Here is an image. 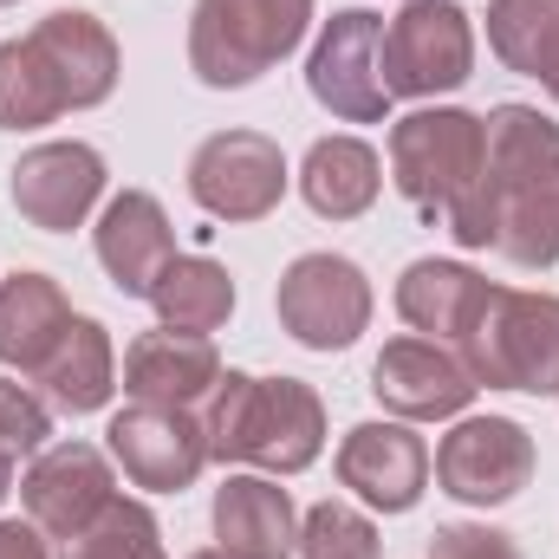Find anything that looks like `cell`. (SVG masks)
<instances>
[{
	"instance_id": "obj_1",
	"label": "cell",
	"mask_w": 559,
	"mask_h": 559,
	"mask_svg": "<svg viewBox=\"0 0 559 559\" xmlns=\"http://www.w3.org/2000/svg\"><path fill=\"white\" fill-rule=\"evenodd\" d=\"M209 462H248L261 475H299L325 449V404L306 378L222 371L202 411Z\"/></svg>"
},
{
	"instance_id": "obj_15",
	"label": "cell",
	"mask_w": 559,
	"mask_h": 559,
	"mask_svg": "<svg viewBox=\"0 0 559 559\" xmlns=\"http://www.w3.org/2000/svg\"><path fill=\"white\" fill-rule=\"evenodd\" d=\"M338 481L378 508V514H411L429 488V442L411 423H358L338 442Z\"/></svg>"
},
{
	"instance_id": "obj_35",
	"label": "cell",
	"mask_w": 559,
	"mask_h": 559,
	"mask_svg": "<svg viewBox=\"0 0 559 559\" xmlns=\"http://www.w3.org/2000/svg\"><path fill=\"white\" fill-rule=\"evenodd\" d=\"M189 559H235V554H222V547H209V554H189Z\"/></svg>"
},
{
	"instance_id": "obj_12",
	"label": "cell",
	"mask_w": 559,
	"mask_h": 559,
	"mask_svg": "<svg viewBox=\"0 0 559 559\" xmlns=\"http://www.w3.org/2000/svg\"><path fill=\"white\" fill-rule=\"evenodd\" d=\"M20 501L39 534L72 540L118 501V475H111L105 449H92V442H46L20 481Z\"/></svg>"
},
{
	"instance_id": "obj_9",
	"label": "cell",
	"mask_w": 559,
	"mask_h": 559,
	"mask_svg": "<svg viewBox=\"0 0 559 559\" xmlns=\"http://www.w3.org/2000/svg\"><path fill=\"white\" fill-rule=\"evenodd\" d=\"M286 182H293V169H286L280 143L261 138V131H215L189 156V195L215 222H261V215H274Z\"/></svg>"
},
{
	"instance_id": "obj_23",
	"label": "cell",
	"mask_w": 559,
	"mask_h": 559,
	"mask_svg": "<svg viewBox=\"0 0 559 559\" xmlns=\"http://www.w3.org/2000/svg\"><path fill=\"white\" fill-rule=\"evenodd\" d=\"M39 384H46V397L59 404V411H72V417H92V411H105L111 404V391H118V358H111V332L98 325V319H72L66 325V338L52 345V358L39 365Z\"/></svg>"
},
{
	"instance_id": "obj_16",
	"label": "cell",
	"mask_w": 559,
	"mask_h": 559,
	"mask_svg": "<svg viewBox=\"0 0 559 559\" xmlns=\"http://www.w3.org/2000/svg\"><path fill=\"white\" fill-rule=\"evenodd\" d=\"M92 248H98V267L111 274V286L124 299H150L156 274L176 261V235H169V215L150 189H124L105 202L98 228H92Z\"/></svg>"
},
{
	"instance_id": "obj_33",
	"label": "cell",
	"mask_w": 559,
	"mask_h": 559,
	"mask_svg": "<svg viewBox=\"0 0 559 559\" xmlns=\"http://www.w3.org/2000/svg\"><path fill=\"white\" fill-rule=\"evenodd\" d=\"M7 488H13V455L0 449V501H7Z\"/></svg>"
},
{
	"instance_id": "obj_31",
	"label": "cell",
	"mask_w": 559,
	"mask_h": 559,
	"mask_svg": "<svg viewBox=\"0 0 559 559\" xmlns=\"http://www.w3.org/2000/svg\"><path fill=\"white\" fill-rule=\"evenodd\" d=\"M429 559H521V547H514V534H501V527H468V521H455V527H436V534H429Z\"/></svg>"
},
{
	"instance_id": "obj_34",
	"label": "cell",
	"mask_w": 559,
	"mask_h": 559,
	"mask_svg": "<svg viewBox=\"0 0 559 559\" xmlns=\"http://www.w3.org/2000/svg\"><path fill=\"white\" fill-rule=\"evenodd\" d=\"M540 85H547V92H554V105H559V66H554V72H547V79H540Z\"/></svg>"
},
{
	"instance_id": "obj_14",
	"label": "cell",
	"mask_w": 559,
	"mask_h": 559,
	"mask_svg": "<svg viewBox=\"0 0 559 559\" xmlns=\"http://www.w3.org/2000/svg\"><path fill=\"white\" fill-rule=\"evenodd\" d=\"M7 195L39 235H72L105 195V156L92 143H33L13 163Z\"/></svg>"
},
{
	"instance_id": "obj_20",
	"label": "cell",
	"mask_w": 559,
	"mask_h": 559,
	"mask_svg": "<svg viewBox=\"0 0 559 559\" xmlns=\"http://www.w3.org/2000/svg\"><path fill=\"white\" fill-rule=\"evenodd\" d=\"M72 299L59 293L52 274H13L0 280V365L39 378V365L52 358V345L66 338L72 325Z\"/></svg>"
},
{
	"instance_id": "obj_6",
	"label": "cell",
	"mask_w": 559,
	"mask_h": 559,
	"mask_svg": "<svg viewBox=\"0 0 559 559\" xmlns=\"http://www.w3.org/2000/svg\"><path fill=\"white\" fill-rule=\"evenodd\" d=\"M391 98H442L475 79V20L455 0H411L397 20H384L378 52Z\"/></svg>"
},
{
	"instance_id": "obj_4",
	"label": "cell",
	"mask_w": 559,
	"mask_h": 559,
	"mask_svg": "<svg viewBox=\"0 0 559 559\" xmlns=\"http://www.w3.org/2000/svg\"><path fill=\"white\" fill-rule=\"evenodd\" d=\"M554 156H559L554 118H540L534 105H495V111L481 118V176H475V189L455 195L449 215H442L449 235H455V248H495L508 195L527 189Z\"/></svg>"
},
{
	"instance_id": "obj_25",
	"label": "cell",
	"mask_w": 559,
	"mask_h": 559,
	"mask_svg": "<svg viewBox=\"0 0 559 559\" xmlns=\"http://www.w3.org/2000/svg\"><path fill=\"white\" fill-rule=\"evenodd\" d=\"M495 254H508V261L527 267V274H547V267L559 261V156L527 182V189L508 195Z\"/></svg>"
},
{
	"instance_id": "obj_26",
	"label": "cell",
	"mask_w": 559,
	"mask_h": 559,
	"mask_svg": "<svg viewBox=\"0 0 559 559\" xmlns=\"http://www.w3.org/2000/svg\"><path fill=\"white\" fill-rule=\"evenodd\" d=\"M488 46L508 72L547 79L559 66V0H488Z\"/></svg>"
},
{
	"instance_id": "obj_29",
	"label": "cell",
	"mask_w": 559,
	"mask_h": 559,
	"mask_svg": "<svg viewBox=\"0 0 559 559\" xmlns=\"http://www.w3.org/2000/svg\"><path fill=\"white\" fill-rule=\"evenodd\" d=\"M299 559H378V527L352 501H319L299 521Z\"/></svg>"
},
{
	"instance_id": "obj_5",
	"label": "cell",
	"mask_w": 559,
	"mask_h": 559,
	"mask_svg": "<svg viewBox=\"0 0 559 559\" xmlns=\"http://www.w3.org/2000/svg\"><path fill=\"white\" fill-rule=\"evenodd\" d=\"M481 176V118L455 105H423L391 124V182L423 215H449Z\"/></svg>"
},
{
	"instance_id": "obj_19",
	"label": "cell",
	"mask_w": 559,
	"mask_h": 559,
	"mask_svg": "<svg viewBox=\"0 0 559 559\" xmlns=\"http://www.w3.org/2000/svg\"><path fill=\"white\" fill-rule=\"evenodd\" d=\"M215 540L235 559H293L299 514L274 475H228L215 488Z\"/></svg>"
},
{
	"instance_id": "obj_8",
	"label": "cell",
	"mask_w": 559,
	"mask_h": 559,
	"mask_svg": "<svg viewBox=\"0 0 559 559\" xmlns=\"http://www.w3.org/2000/svg\"><path fill=\"white\" fill-rule=\"evenodd\" d=\"M378 52H384V20L371 7H345L319 26V46L306 59V92L345 118V124H378L391 111V92H384V72H378Z\"/></svg>"
},
{
	"instance_id": "obj_27",
	"label": "cell",
	"mask_w": 559,
	"mask_h": 559,
	"mask_svg": "<svg viewBox=\"0 0 559 559\" xmlns=\"http://www.w3.org/2000/svg\"><path fill=\"white\" fill-rule=\"evenodd\" d=\"M66 118V92L52 79V66L39 59V46L20 33L0 46V131H39Z\"/></svg>"
},
{
	"instance_id": "obj_30",
	"label": "cell",
	"mask_w": 559,
	"mask_h": 559,
	"mask_svg": "<svg viewBox=\"0 0 559 559\" xmlns=\"http://www.w3.org/2000/svg\"><path fill=\"white\" fill-rule=\"evenodd\" d=\"M46 436H52V411H46L26 384L0 378V449H7V455H39Z\"/></svg>"
},
{
	"instance_id": "obj_24",
	"label": "cell",
	"mask_w": 559,
	"mask_h": 559,
	"mask_svg": "<svg viewBox=\"0 0 559 559\" xmlns=\"http://www.w3.org/2000/svg\"><path fill=\"white\" fill-rule=\"evenodd\" d=\"M150 306H156V319L163 325H176V332H222L228 325V312H235V280L222 261H209V254H176L156 286H150Z\"/></svg>"
},
{
	"instance_id": "obj_13",
	"label": "cell",
	"mask_w": 559,
	"mask_h": 559,
	"mask_svg": "<svg viewBox=\"0 0 559 559\" xmlns=\"http://www.w3.org/2000/svg\"><path fill=\"white\" fill-rule=\"evenodd\" d=\"M475 378L468 365L442 345V338H391L371 365V397L404 423H442V417H462L475 404Z\"/></svg>"
},
{
	"instance_id": "obj_21",
	"label": "cell",
	"mask_w": 559,
	"mask_h": 559,
	"mask_svg": "<svg viewBox=\"0 0 559 559\" xmlns=\"http://www.w3.org/2000/svg\"><path fill=\"white\" fill-rule=\"evenodd\" d=\"M384 189V163L365 138H319L299 163V195L319 222H358Z\"/></svg>"
},
{
	"instance_id": "obj_2",
	"label": "cell",
	"mask_w": 559,
	"mask_h": 559,
	"mask_svg": "<svg viewBox=\"0 0 559 559\" xmlns=\"http://www.w3.org/2000/svg\"><path fill=\"white\" fill-rule=\"evenodd\" d=\"M455 358L481 391L559 397V293L488 286L475 325L455 338Z\"/></svg>"
},
{
	"instance_id": "obj_32",
	"label": "cell",
	"mask_w": 559,
	"mask_h": 559,
	"mask_svg": "<svg viewBox=\"0 0 559 559\" xmlns=\"http://www.w3.org/2000/svg\"><path fill=\"white\" fill-rule=\"evenodd\" d=\"M0 559H46V540H39V527L0 521Z\"/></svg>"
},
{
	"instance_id": "obj_28",
	"label": "cell",
	"mask_w": 559,
	"mask_h": 559,
	"mask_svg": "<svg viewBox=\"0 0 559 559\" xmlns=\"http://www.w3.org/2000/svg\"><path fill=\"white\" fill-rule=\"evenodd\" d=\"M59 559H169L163 554V527L143 501H111L85 534L59 540Z\"/></svg>"
},
{
	"instance_id": "obj_10",
	"label": "cell",
	"mask_w": 559,
	"mask_h": 559,
	"mask_svg": "<svg viewBox=\"0 0 559 559\" xmlns=\"http://www.w3.org/2000/svg\"><path fill=\"white\" fill-rule=\"evenodd\" d=\"M105 449H111V462L138 488H150V495H182L209 468L202 417L182 411V404H138L131 397L118 417L105 423Z\"/></svg>"
},
{
	"instance_id": "obj_22",
	"label": "cell",
	"mask_w": 559,
	"mask_h": 559,
	"mask_svg": "<svg viewBox=\"0 0 559 559\" xmlns=\"http://www.w3.org/2000/svg\"><path fill=\"white\" fill-rule=\"evenodd\" d=\"M481 299H488V280L475 274V267H462V261H411L404 280H397L404 325L417 338H442V345H455L475 325Z\"/></svg>"
},
{
	"instance_id": "obj_17",
	"label": "cell",
	"mask_w": 559,
	"mask_h": 559,
	"mask_svg": "<svg viewBox=\"0 0 559 559\" xmlns=\"http://www.w3.org/2000/svg\"><path fill=\"white\" fill-rule=\"evenodd\" d=\"M26 39H33L39 59L52 66V79H59V92H66V111H92V105H105V98L118 92L124 59H118V39H111V26H105L98 13L59 7V13H46Z\"/></svg>"
},
{
	"instance_id": "obj_11",
	"label": "cell",
	"mask_w": 559,
	"mask_h": 559,
	"mask_svg": "<svg viewBox=\"0 0 559 559\" xmlns=\"http://www.w3.org/2000/svg\"><path fill=\"white\" fill-rule=\"evenodd\" d=\"M436 481L462 508H501L534 481V436L514 417H462L436 442Z\"/></svg>"
},
{
	"instance_id": "obj_36",
	"label": "cell",
	"mask_w": 559,
	"mask_h": 559,
	"mask_svg": "<svg viewBox=\"0 0 559 559\" xmlns=\"http://www.w3.org/2000/svg\"><path fill=\"white\" fill-rule=\"evenodd\" d=\"M0 7H13V0H0Z\"/></svg>"
},
{
	"instance_id": "obj_7",
	"label": "cell",
	"mask_w": 559,
	"mask_h": 559,
	"mask_svg": "<svg viewBox=\"0 0 559 559\" xmlns=\"http://www.w3.org/2000/svg\"><path fill=\"white\" fill-rule=\"evenodd\" d=\"M274 306H280V325L306 352H345L371 325V280L345 254H299L280 274Z\"/></svg>"
},
{
	"instance_id": "obj_18",
	"label": "cell",
	"mask_w": 559,
	"mask_h": 559,
	"mask_svg": "<svg viewBox=\"0 0 559 559\" xmlns=\"http://www.w3.org/2000/svg\"><path fill=\"white\" fill-rule=\"evenodd\" d=\"M222 378V358H215V338L202 332H176V325H156L131 338L124 352V391L138 404H182L195 411Z\"/></svg>"
},
{
	"instance_id": "obj_3",
	"label": "cell",
	"mask_w": 559,
	"mask_h": 559,
	"mask_svg": "<svg viewBox=\"0 0 559 559\" xmlns=\"http://www.w3.org/2000/svg\"><path fill=\"white\" fill-rule=\"evenodd\" d=\"M312 0H195L189 13V72L209 92H241L267 79L306 39Z\"/></svg>"
}]
</instances>
